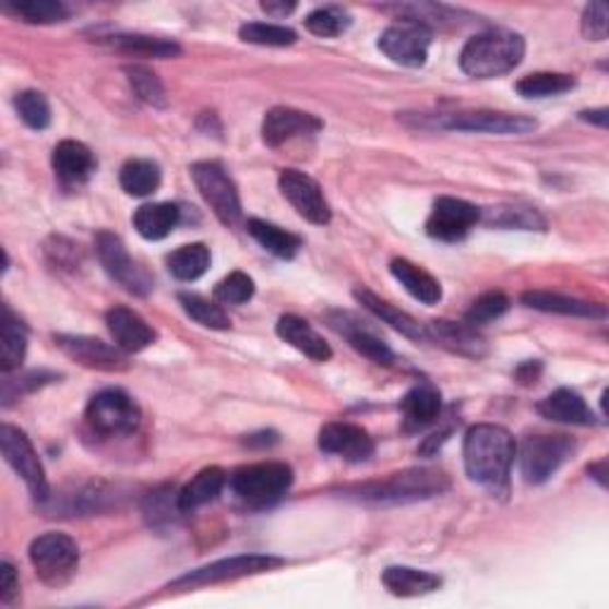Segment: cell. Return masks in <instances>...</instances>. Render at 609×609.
<instances>
[{"mask_svg":"<svg viewBox=\"0 0 609 609\" xmlns=\"http://www.w3.org/2000/svg\"><path fill=\"white\" fill-rule=\"evenodd\" d=\"M465 469L467 476L491 491H505L516 457L514 435L498 423H476L465 435Z\"/></svg>","mask_w":609,"mask_h":609,"instance_id":"6da1fadb","label":"cell"},{"mask_svg":"<svg viewBox=\"0 0 609 609\" xmlns=\"http://www.w3.org/2000/svg\"><path fill=\"white\" fill-rule=\"evenodd\" d=\"M526 41L514 32L491 29L471 36L459 52V68L474 79H495L520 68Z\"/></svg>","mask_w":609,"mask_h":609,"instance_id":"7a4b0ae2","label":"cell"},{"mask_svg":"<svg viewBox=\"0 0 609 609\" xmlns=\"http://www.w3.org/2000/svg\"><path fill=\"white\" fill-rule=\"evenodd\" d=\"M450 488L447 476L439 469H405L391 474L386 481L367 483L355 488V495L365 502H381V505H395V502H417L445 493Z\"/></svg>","mask_w":609,"mask_h":609,"instance_id":"3957f363","label":"cell"},{"mask_svg":"<svg viewBox=\"0 0 609 609\" xmlns=\"http://www.w3.org/2000/svg\"><path fill=\"white\" fill-rule=\"evenodd\" d=\"M229 486L248 507H270L294 486V469L286 462H258V465L238 467L229 476Z\"/></svg>","mask_w":609,"mask_h":609,"instance_id":"277c9868","label":"cell"},{"mask_svg":"<svg viewBox=\"0 0 609 609\" xmlns=\"http://www.w3.org/2000/svg\"><path fill=\"white\" fill-rule=\"evenodd\" d=\"M29 560L36 576L50 588L68 586L79 566V548L74 538L60 532H48L34 538L29 548Z\"/></svg>","mask_w":609,"mask_h":609,"instance_id":"5b68a950","label":"cell"},{"mask_svg":"<svg viewBox=\"0 0 609 609\" xmlns=\"http://www.w3.org/2000/svg\"><path fill=\"white\" fill-rule=\"evenodd\" d=\"M279 566H284V560L274 558V554H236V558H224L212 564H205L201 569H193V572L171 581L167 588L169 590H191V588H201V586L222 584V581H234V578H243V576L274 572V569H279Z\"/></svg>","mask_w":609,"mask_h":609,"instance_id":"8992f818","label":"cell"},{"mask_svg":"<svg viewBox=\"0 0 609 609\" xmlns=\"http://www.w3.org/2000/svg\"><path fill=\"white\" fill-rule=\"evenodd\" d=\"M191 177L195 189L201 191L203 201L215 212L224 227H236L243 215V207L229 171L215 160H203L191 165Z\"/></svg>","mask_w":609,"mask_h":609,"instance_id":"52a82bcc","label":"cell"},{"mask_svg":"<svg viewBox=\"0 0 609 609\" xmlns=\"http://www.w3.org/2000/svg\"><path fill=\"white\" fill-rule=\"evenodd\" d=\"M576 443L569 435H528L520 450V469L526 483L540 486L560 471L574 455Z\"/></svg>","mask_w":609,"mask_h":609,"instance_id":"ba28073f","label":"cell"},{"mask_svg":"<svg viewBox=\"0 0 609 609\" xmlns=\"http://www.w3.org/2000/svg\"><path fill=\"white\" fill-rule=\"evenodd\" d=\"M86 421L100 435H131L141 427V407L122 389H105L91 398Z\"/></svg>","mask_w":609,"mask_h":609,"instance_id":"9c48e42d","label":"cell"},{"mask_svg":"<svg viewBox=\"0 0 609 609\" xmlns=\"http://www.w3.org/2000/svg\"><path fill=\"white\" fill-rule=\"evenodd\" d=\"M0 445H3V457L8 465L15 469V474L29 488V493L36 502H50V486L46 479V469L38 459V453L34 450L29 435L22 429L12 427V423H3L0 429Z\"/></svg>","mask_w":609,"mask_h":609,"instance_id":"30bf717a","label":"cell"},{"mask_svg":"<svg viewBox=\"0 0 609 609\" xmlns=\"http://www.w3.org/2000/svg\"><path fill=\"white\" fill-rule=\"evenodd\" d=\"M96 255L103 264V270L108 272L112 282H117L124 290L134 296L145 298L153 290V276L148 270L129 255L122 238L112 231H98L96 234Z\"/></svg>","mask_w":609,"mask_h":609,"instance_id":"8fae6325","label":"cell"},{"mask_svg":"<svg viewBox=\"0 0 609 609\" xmlns=\"http://www.w3.org/2000/svg\"><path fill=\"white\" fill-rule=\"evenodd\" d=\"M431 41L433 29H429L427 24L415 20H398L379 36V50L391 62L417 70L427 64Z\"/></svg>","mask_w":609,"mask_h":609,"instance_id":"7c38bea8","label":"cell"},{"mask_svg":"<svg viewBox=\"0 0 609 609\" xmlns=\"http://www.w3.org/2000/svg\"><path fill=\"white\" fill-rule=\"evenodd\" d=\"M479 219H481L479 207L462 201V198L443 195L433 203V210L427 219V234L435 238V241L457 243L476 227V222Z\"/></svg>","mask_w":609,"mask_h":609,"instance_id":"4fadbf2b","label":"cell"},{"mask_svg":"<svg viewBox=\"0 0 609 609\" xmlns=\"http://www.w3.org/2000/svg\"><path fill=\"white\" fill-rule=\"evenodd\" d=\"M439 124L450 131H476V134H500V136L532 134V131L538 127L534 117L495 112V110L457 112L441 119Z\"/></svg>","mask_w":609,"mask_h":609,"instance_id":"5bb4252c","label":"cell"},{"mask_svg":"<svg viewBox=\"0 0 609 609\" xmlns=\"http://www.w3.org/2000/svg\"><path fill=\"white\" fill-rule=\"evenodd\" d=\"M279 189L302 219L317 224V227H324L331 222V207L324 191L310 175L300 169H284L279 175Z\"/></svg>","mask_w":609,"mask_h":609,"instance_id":"9a60e30c","label":"cell"},{"mask_svg":"<svg viewBox=\"0 0 609 609\" xmlns=\"http://www.w3.org/2000/svg\"><path fill=\"white\" fill-rule=\"evenodd\" d=\"M56 346L86 369H98V372H127V353L117 346H108L100 338L91 336H72V334H58Z\"/></svg>","mask_w":609,"mask_h":609,"instance_id":"2e32d148","label":"cell"},{"mask_svg":"<svg viewBox=\"0 0 609 609\" xmlns=\"http://www.w3.org/2000/svg\"><path fill=\"white\" fill-rule=\"evenodd\" d=\"M320 450L348 462H365L374 455V439L350 421H329L320 431Z\"/></svg>","mask_w":609,"mask_h":609,"instance_id":"e0dca14e","label":"cell"},{"mask_svg":"<svg viewBox=\"0 0 609 609\" xmlns=\"http://www.w3.org/2000/svg\"><path fill=\"white\" fill-rule=\"evenodd\" d=\"M105 324L110 329L115 346L127 355L151 348L157 338L153 326L139 312L124 308V304H115V308L105 312Z\"/></svg>","mask_w":609,"mask_h":609,"instance_id":"ac0fdd59","label":"cell"},{"mask_svg":"<svg viewBox=\"0 0 609 609\" xmlns=\"http://www.w3.org/2000/svg\"><path fill=\"white\" fill-rule=\"evenodd\" d=\"M322 129V119H317L310 112H302L296 108H272L264 115L262 122V139L270 148H279L286 141L317 134Z\"/></svg>","mask_w":609,"mask_h":609,"instance_id":"d6986e66","label":"cell"},{"mask_svg":"<svg viewBox=\"0 0 609 609\" xmlns=\"http://www.w3.org/2000/svg\"><path fill=\"white\" fill-rule=\"evenodd\" d=\"M427 338H431L435 346H441L450 353L471 357V360H481L488 353L486 338L476 331V326L447 322V320H435L427 324Z\"/></svg>","mask_w":609,"mask_h":609,"instance_id":"ffe728a7","label":"cell"},{"mask_svg":"<svg viewBox=\"0 0 609 609\" xmlns=\"http://www.w3.org/2000/svg\"><path fill=\"white\" fill-rule=\"evenodd\" d=\"M52 169L62 187H82L96 171V157L82 141H60L52 151Z\"/></svg>","mask_w":609,"mask_h":609,"instance_id":"44dd1931","label":"cell"},{"mask_svg":"<svg viewBox=\"0 0 609 609\" xmlns=\"http://www.w3.org/2000/svg\"><path fill=\"white\" fill-rule=\"evenodd\" d=\"M331 326H334L338 334L346 336L350 346L360 355H365L367 360H372L374 365L391 367L395 362V355L389 348V343L379 338L377 334H372L369 329H365L360 322L355 320V317H350L346 312L331 314Z\"/></svg>","mask_w":609,"mask_h":609,"instance_id":"7402d4cb","label":"cell"},{"mask_svg":"<svg viewBox=\"0 0 609 609\" xmlns=\"http://www.w3.org/2000/svg\"><path fill=\"white\" fill-rule=\"evenodd\" d=\"M441 393L435 391L431 383H417V386L409 389L405 398L401 401L405 431H421L431 427V423L441 417Z\"/></svg>","mask_w":609,"mask_h":609,"instance_id":"603a6c76","label":"cell"},{"mask_svg":"<svg viewBox=\"0 0 609 609\" xmlns=\"http://www.w3.org/2000/svg\"><path fill=\"white\" fill-rule=\"evenodd\" d=\"M538 415L548 421L572 423V427H590V423H595L593 409L572 389H558L550 393L546 401L538 403Z\"/></svg>","mask_w":609,"mask_h":609,"instance_id":"cb8c5ba5","label":"cell"},{"mask_svg":"<svg viewBox=\"0 0 609 609\" xmlns=\"http://www.w3.org/2000/svg\"><path fill=\"white\" fill-rule=\"evenodd\" d=\"M276 334H279V338L286 341L290 348L308 355L314 362H329L331 355H334L329 343L296 314H284L282 320L276 322Z\"/></svg>","mask_w":609,"mask_h":609,"instance_id":"d4e9b609","label":"cell"},{"mask_svg":"<svg viewBox=\"0 0 609 609\" xmlns=\"http://www.w3.org/2000/svg\"><path fill=\"white\" fill-rule=\"evenodd\" d=\"M353 296L355 300L362 304L365 310L372 312L377 320H381L383 324H389L393 326L395 331H401V334L405 338H413V341H423L427 338V326H421L413 314H407L403 310L395 308V304L386 302V300H381L377 294H372L369 288H355L353 290Z\"/></svg>","mask_w":609,"mask_h":609,"instance_id":"484cf974","label":"cell"},{"mask_svg":"<svg viewBox=\"0 0 609 609\" xmlns=\"http://www.w3.org/2000/svg\"><path fill=\"white\" fill-rule=\"evenodd\" d=\"M522 302L526 304V308L550 312V314L586 317V320H605L607 317V310L602 308V304L560 296V294H548V290H526V294H522Z\"/></svg>","mask_w":609,"mask_h":609,"instance_id":"4316f807","label":"cell"},{"mask_svg":"<svg viewBox=\"0 0 609 609\" xmlns=\"http://www.w3.org/2000/svg\"><path fill=\"white\" fill-rule=\"evenodd\" d=\"M381 584L395 598H421L443 586V578L439 574L423 572V569L413 566H389L381 574Z\"/></svg>","mask_w":609,"mask_h":609,"instance_id":"83f0119b","label":"cell"},{"mask_svg":"<svg viewBox=\"0 0 609 609\" xmlns=\"http://www.w3.org/2000/svg\"><path fill=\"white\" fill-rule=\"evenodd\" d=\"M227 471L222 467H205L198 471L193 479L179 491V510L183 514L201 510L210 505L212 500H217V495L227 486Z\"/></svg>","mask_w":609,"mask_h":609,"instance_id":"f1b7e54d","label":"cell"},{"mask_svg":"<svg viewBox=\"0 0 609 609\" xmlns=\"http://www.w3.org/2000/svg\"><path fill=\"white\" fill-rule=\"evenodd\" d=\"M391 274H393V279L398 282L415 300H419L423 304L441 302L443 288H441L439 279H433L427 270L417 267L415 262H409L405 258H395L391 262Z\"/></svg>","mask_w":609,"mask_h":609,"instance_id":"f546056e","label":"cell"},{"mask_svg":"<svg viewBox=\"0 0 609 609\" xmlns=\"http://www.w3.org/2000/svg\"><path fill=\"white\" fill-rule=\"evenodd\" d=\"M181 210L175 203H151L134 212V229L145 241H163L179 227Z\"/></svg>","mask_w":609,"mask_h":609,"instance_id":"4dcf8cb0","label":"cell"},{"mask_svg":"<svg viewBox=\"0 0 609 609\" xmlns=\"http://www.w3.org/2000/svg\"><path fill=\"white\" fill-rule=\"evenodd\" d=\"M26 357V326L8 304L3 308V324H0V369L3 374L17 372Z\"/></svg>","mask_w":609,"mask_h":609,"instance_id":"1f68e13d","label":"cell"},{"mask_svg":"<svg viewBox=\"0 0 609 609\" xmlns=\"http://www.w3.org/2000/svg\"><path fill=\"white\" fill-rule=\"evenodd\" d=\"M246 229L267 253L279 260H294L302 248V238L298 234H290L264 219H248Z\"/></svg>","mask_w":609,"mask_h":609,"instance_id":"d6a6232c","label":"cell"},{"mask_svg":"<svg viewBox=\"0 0 609 609\" xmlns=\"http://www.w3.org/2000/svg\"><path fill=\"white\" fill-rule=\"evenodd\" d=\"M112 48L127 52V56L136 58H177L181 56V46L169 38H157L148 34H112L105 38Z\"/></svg>","mask_w":609,"mask_h":609,"instance_id":"836d02e7","label":"cell"},{"mask_svg":"<svg viewBox=\"0 0 609 609\" xmlns=\"http://www.w3.org/2000/svg\"><path fill=\"white\" fill-rule=\"evenodd\" d=\"M119 183H122L124 193L134 198L153 195L163 183V171L153 160H143V157H134L127 160L119 169Z\"/></svg>","mask_w":609,"mask_h":609,"instance_id":"e575fe53","label":"cell"},{"mask_svg":"<svg viewBox=\"0 0 609 609\" xmlns=\"http://www.w3.org/2000/svg\"><path fill=\"white\" fill-rule=\"evenodd\" d=\"M210 248L205 243H191L175 250L167 258V267L179 282H198L210 270Z\"/></svg>","mask_w":609,"mask_h":609,"instance_id":"d590c367","label":"cell"},{"mask_svg":"<svg viewBox=\"0 0 609 609\" xmlns=\"http://www.w3.org/2000/svg\"><path fill=\"white\" fill-rule=\"evenodd\" d=\"M574 86L576 79L572 74L534 72L516 82V94L522 98H552L566 94V91H572Z\"/></svg>","mask_w":609,"mask_h":609,"instance_id":"8d00e7d4","label":"cell"},{"mask_svg":"<svg viewBox=\"0 0 609 609\" xmlns=\"http://www.w3.org/2000/svg\"><path fill=\"white\" fill-rule=\"evenodd\" d=\"M179 302L183 312H187L193 322H198L205 329L215 331H227L231 326L229 314L215 300H207L198 294H179Z\"/></svg>","mask_w":609,"mask_h":609,"instance_id":"74e56055","label":"cell"},{"mask_svg":"<svg viewBox=\"0 0 609 609\" xmlns=\"http://www.w3.org/2000/svg\"><path fill=\"white\" fill-rule=\"evenodd\" d=\"M5 10L26 24H58L70 17V8L58 0H26V3H5Z\"/></svg>","mask_w":609,"mask_h":609,"instance_id":"f35d334b","label":"cell"},{"mask_svg":"<svg viewBox=\"0 0 609 609\" xmlns=\"http://www.w3.org/2000/svg\"><path fill=\"white\" fill-rule=\"evenodd\" d=\"M124 74L139 100L151 105V108H167V91L160 82V76H157L153 70L143 68V64H127Z\"/></svg>","mask_w":609,"mask_h":609,"instance_id":"ab89813d","label":"cell"},{"mask_svg":"<svg viewBox=\"0 0 609 609\" xmlns=\"http://www.w3.org/2000/svg\"><path fill=\"white\" fill-rule=\"evenodd\" d=\"M238 36H241L246 44L274 46V48L294 46L298 41V34L294 29H288V26L282 24H267V22H248L238 29Z\"/></svg>","mask_w":609,"mask_h":609,"instance_id":"60d3db41","label":"cell"},{"mask_svg":"<svg viewBox=\"0 0 609 609\" xmlns=\"http://www.w3.org/2000/svg\"><path fill=\"white\" fill-rule=\"evenodd\" d=\"M304 26L308 32L322 38H336L343 32H348L350 26V15L343 8L329 5V8H317L312 10L308 17H304Z\"/></svg>","mask_w":609,"mask_h":609,"instance_id":"b9f144b4","label":"cell"},{"mask_svg":"<svg viewBox=\"0 0 609 609\" xmlns=\"http://www.w3.org/2000/svg\"><path fill=\"white\" fill-rule=\"evenodd\" d=\"M15 110L22 122L29 129L44 131L50 127V119H52L50 103L41 91H22V94H17L15 98Z\"/></svg>","mask_w":609,"mask_h":609,"instance_id":"7bdbcfd3","label":"cell"},{"mask_svg":"<svg viewBox=\"0 0 609 609\" xmlns=\"http://www.w3.org/2000/svg\"><path fill=\"white\" fill-rule=\"evenodd\" d=\"M510 310V298L500 290H491V294H483L481 298H476L471 308L465 314V322L469 326H479L500 320L502 314Z\"/></svg>","mask_w":609,"mask_h":609,"instance_id":"ee69618b","label":"cell"},{"mask_svg":"<svg viewBox=\"0 0 609 609\" xmlns=\"http://www.w3.org/2000/svg\"><path fill=\"white\" fill-rule=\"evenodd\" d=\"M212 296L222 304H243L255 296V282L246 272H231L215 286Z\"/></svg>","mask_w":609,"mask_h":609,"instance_id":"f6af8a7d","label":"cell"},{"mask_svg":"<svg viewBox=\"0 0 609 609\" xmlns=\"http://www.w3.org/2000/svg\"><path fill=\"white\" fill-rule=\"evenodd\" d=\"M143 512L153 524L171 522V516L175 514H183L179 510V491H175L171 486H165V488H160V491L151 493L148 498H145Z\"/></svg>","mask_w":609,"mask_h":609,"instance_id":"bcb514c9","label":"cell"},{"mask_svg":"<svg viewBox=\"0 0 609 609\" xmlns=\"http://www.w3.org/2000/svg\"><path fill=\"white\" fill-rule=\"evenodd\" d=\"M491 224H498V227H507V229H542L546 222L538 217L536 210H522V207H498L491 212Z\"/></svg>","mask_w":609,"mask_h":609,"instance_id":"7dc6e473","label":"cell"},{"mask_svg":"<svg viewBox=\"0 0 609 609\" xmlns=\"http://www.w3.org/2000/svg\"><path fill=\"white\" fill-rule=\"evenodd\" d=\"M607 5L600 3V0H595V3L586 5L584 15H581V34L588 41H605L607 38Z\"/></svg>","mask_w":609,"mask_h":609,"instance_id":"c3c4849f","label":"cell"},{"mask_svg":"<svg viewBox=\"0 0 609 609\" xmlns=\"http://www.w3.org/2000/svg\"><path fill=\"white\" fill-rule=\"evenodd\" d=\"M20 593V578H17V572H15V566H12L10 562H3L0 564V602H12V598Z\"/></svg>","mask_w":609,"mask_h":609,"instance_id":"681fc988","label":"cell"},{"mask_svg":"<svg viewBox=\"0 0 609 609\" xmlns=\"http://www.w3.org/2000/svg\"><path fill=\"white\" fill-rule=\"evenodd\" d=\"M540 372H542V365L538 360H528L516 367L514 377H516V381L524 383V386H532V383H536V379L540 377Z\"/></svg>","mask_w":609,"mask_h":609,"instance_id":"f907efd6","label":"cell"},{"mask_svg":"<svg viewBox=\"0 0 609 609\" xmlns=\"http://www.w3.org/2000/svg\"><path fill=\"white\" fill-rule=\"evenodd\" d=\"M260 8L272 17H286L296 10V3H286V0H282V3H274V0H267V3H262Z\"/></svg>","mask_w":609,"mask_h":609,"instance_id":"816d5d0a","label":"cell"},{"mask_svg":"<svg viewBox=\"0 0 609 609\" xmlns=\"http://www.w3.org/2000/svg\"><path fill=\"white\" fill-rule=\"evenodd\" d=\"M276 441H279V435H276L274 431H262V433H255V435H250V439L246 441L250 447H264V445H274Z\"/></svg>","mask_w":609,"mask_h":609,"instance_id":"f5cc1de1","label":"cell"},{"mask_svg":"<svg viewBox=\"0 0 609 609\" xmlns=\"http://www.w3.org/2000/svg\"><path fill=\"white\" fill-rule=\"evenodd\" d=\"M584 122H590V124H598V127H607V110L600 108V110H584L578 115Z\"/></svg>","mask_w":609,"mask_h":609,"instance_id":"db71d44e","label":"cell"},{"mask_svg":"<svg viewBox=\"0 0 609 609\" xmlns=\"http://www.w3.org/2000/svg\"><path fill=\"white\" fill-rule=\"evenodd\" d=\"M588 474L593 476L595 481H598L602 488H607V459L595 462V465L588 467Z\"/></svg>","mask_w":609,"mask_h":609,"instance_id":"11a10c76","label":"cell"}]
</instances>
